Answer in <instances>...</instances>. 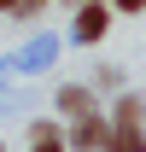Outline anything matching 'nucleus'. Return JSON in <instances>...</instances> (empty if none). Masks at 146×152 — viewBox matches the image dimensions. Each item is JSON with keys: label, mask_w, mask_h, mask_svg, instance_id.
<instances>
[{"label": "nucleus", "mask_w": 146, "mask_h": 152, "mask_svg": "<svg viewBox=\"0 0 146 152\" xmlns=\"http://www.w3.org/2000/svg\"><path fill=\"white\" fill-rule=\"evenodd\" d=\"M105 134H111V123H105V117H99V111H82V117H76V129H70V146L99 152V146H105Z\"/></svg>", "instance_id": "nucleus-1"}, {"label": "nucleus", "mask_w": 146, "mask_h": 152, "mask_svg": "<svg viewBox=\"0 0 146 152\" xmlns=\"http://www.w3.org/2000/svg\"><path fill=\"white\" fill-rule=\"evenodd\" d=\"M105 152H146V134H140V123H111V134H105Z\"/></svg>", "instance_id": "nucleus-2"}, {"label": "nucleus", "mask_w": 146, "mask_h": 152, "mask_svg": "<svg viewBox=\"0 0 146 152\" xmlns=\"http://www.w3.org/2000/svg\"><path fill=\"white\" fill-rule=\"evenodd\" d=\"M105 6H99V0H88V6H82V18H76V35H82V41H99V35H105Z\"/></svg>", "instance_id": "nucleus-3"}, {"label": "nucleus", "mask_w": 146, "mask_h": 152, "mask_svg": "<svg viewBox=\"0 0 146 152\" xmlns=\"http://www.w3.org/2000/svg\"><path fill=\"white\" fill-rule=\"evenodd\" d=\"M58 105H64V111H70V117H82V111H93V99L82 94V88H64V94H58Z\"/></svg>", "instance_id": "nucleus-4"}, {"label": "nucleus", "mask_w": 146, "mask_h": 152, "mask_svg": "<svg viewBox=\"0 0 146 152\" xmlns=\"http://www.w3.org/2000/svg\"><path fill=\"white\" fill-rule=\"evenodd\" d=\"M146 117V99H117V123H140Z\"/></svg>", "instance_id": "nucleus-5"}, {"label": "nucleus", "mask_w": 146, "mask_h": 152, "mask_svg": "<svg viewBox=\"0 0 146 152\" xmlns=\"http://www.w3.org/2000/svg\"><path fill=\"white\" fill-rule=\"evenodd\" d=\"M35 152H64V140H58V134H41V146Z\"/></svg>", "instance_id": "nucleus-6"}, {"label": "nucleus", "mask_w": 146, "mask_h": 152, "mask_svg": "<svg viewBox=\"0 0 146 152\" xmlns=\"http://www.w3.org/2000/svg\"><path fill=\"white\" fill-rule=\"evenodd\" d=\"M117 6H123V12H146V0H117Z\"/></svg>", "instance_id": "nucleus-7"}, {"label": "nucleus", "mask_w": 146, "mask_h": 152, "mask_svg": "<svg viewBox=\"0 0 146 152\" xmlns=\"http://www.w3.org/2000/svg\"><path fill=\"white\" fill-rule=\"evenodd\" d=\"M0 12H23V0H0Z\"/></svg>", "instance_id": "nucleus-8"}, {"label": "nucleus", "mask_w": 146, "mask_h": 152, "mask_svg": "<svg viewBox=\"0 0 146 152\" xmlns=\"http://www.w3.org/2000/svg\"><path fill=\"white\" fill-rule=\"evenodd\" d=\"M29 6H47V0H23V12H29Z\"/></svg>", "instance_id": "nucleus-9"}]
</instances>
